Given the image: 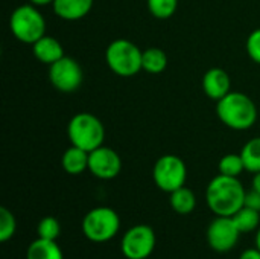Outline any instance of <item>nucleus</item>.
I'll return each mask as SVG.
<instances>
[{"label": "nucleus", "instance_id": "1", "mask_svg": "<svg viewBox=\"0 0 260 259\" xmlns=\"http://www.w3.org/2000/svg\"><path fill=\"white\" fill-rule=\"evenodd\" d=\"M247 191L238 177L218 174L206 189V202L216 217H233L245 205Z\"/></svg>", "mask_w": 260, "mask_h": 259}, {"label": "nucleus", "instance_id": "2", "mask_svg": "<svg viewBox=\"0 0 260 259\" xmlns=\"http://www.w3.org/2000/svg\"><path fill=\"white\" fill-rule=\"evenodd\" d=\"M219 121L235 131H245L254 127L259 111L256 102L242 92H230L216 102Z\"/></svg>", "mask_w": 260, "mask_h": 259}, {"label": "nucleus", "instance_id": "3", "mask_svg": "<svg viewBox=\"0 0 260 259\" xmlns=\"http://www.w3.org/2000/svg\"><path fill=\"white\" fill-rule=\"evenodd\" d=\"M67 137L70 140V145L90 153L104 145L105 127L96 114L79 111L73 114L67 124Z\"/></svg>", "mask_w": 260, "mask_h": 259}, {"label": "nucleus", "instance_id": "4", "mask_svg": "<svg viewBox=\"0 0 260 259\" xmlns=\"http://www.w3.org/2000/svg\"><path fill=\"white\" fill-rule=\"evenodd\" d=\"M143 50L126 38L113 40L105 49V63L108 69L122 78H131L142 69Z\"/></svg>", "mask_w": 260, "mask_h": 259}, {"label": "nucleus", "instance_id": "5", "mask_svg": "<svg viewBox=\"0 0 260 259\" xmlns=\"http://www.w3.org/2000/svg\"><path fill=\"white\" fill-rule=\"evenodd\" d=\"M9 29L20 43L32 46L46 35V20L38 6L24 3L12 11L9 17Z\"/></svg>", "mask_w": 260, "mask_h": 259}, {"label": "nucleus", "instance_id": "6", "mask_svg": "<svg viewBox=\"0 0 260 259\" xmlns=\"http://www.w3.org/2000/svg\"><path fill=\"white\" fill-rule=\"evenodd\" d=\"M120 229L117 212L107 206H99L87 212L82 220V232L91 243H107L113 240Z\"/></svg>", "mask_w": 260, "mask_h": 259}, {"label": "nucleus", "instance_id": "7", "mask_svg": "<svg viewBox=\"0 0 260 259\" xmlns=\"http://www.w3.org/2000/svg\"><path fill=\"white\" fill-rule=\"evenodd\" d=\"M187 166L180 156L165 154L158 157L152 168V180L163 192H174L186 185Z\"/></svg>", "mask_w": 260, "mask_h": 259}, {"label": "nucleus", "instance_id": "8", "mask_svg": "<svg viewBox=\"0 0 260 259\" xmlns=\"http://www.w3.org/2000/svg\"><path fill=\"white\" fill-rule=\"evenodd\" d=\"M49 81L58 92L72 93L82 85L84 70L75 58L64 55L49 66Z\"/></svg>", "mask_w": 260, "mask_h": 259}, {"label": "nucleus", "instance_id": "9", "mask_svg": "<svg viewBox=\"0 0 260 259\" xmlns=\"http://www.w3.org/2000/svg\"><path fill=\"white\" fill-rule=\"evenodd\" d=\"M155 243L154 229L148 224H137L125 232L120 249L126 259H146L154 252Z\"/></svg>", "mask_w": 260, "mask_h": 259}, {"label": "nucleus", "instance_id": "10", "mask_svg": "<svg viewBox=\"0 0 260 259\" xmlns=\"http://www.w3.org/2000/svg\"><path fill=\"white\" fill-rule=\"evenodd\" d=\"M241 231L233 217H216L207 227V243L212 250L227 253L238 244Z\"/></svg>", "mask_w": 260, "mask_h": 259}, {"label": "nucleus", "instance_id": "11", "mask_svg": "<svg viewBox=\"0 0 260 259\" xmlns=\"http://www.w3.org/2000/svg\"><path fill=\"white\" fill-rule=\"evenodd\" d=\"M88 171L96 179L113 180L122 171V159L116 150L101 145L88 153Z\"/></svg>", "mask_w": 260, "mask_h": 259}, {"label": "nucleus", "instance_id": "12", "mask_svg": "<svg viewBox=\"0 0 260 259\" xmlns=\"http://www.w3.org/2000/svg\"><path fill=\"white\" fill-rule=\"evenodd\" d=\"M201 87L206 96L218 102L232 92V78L224 69L212 67L203 75Z\"/></svg>", "mask_w": 260, "mask_h": 259}, {"label": "nucleus", "instance_id": "13", "mask_svg": "<svg viewBox=\"0 0 260 259\" xmlns=\"http://www.w3.org/2000/svg\"><path fill=\"white\" fill-rule=\"evenodd\" d=\"M53 12L66 21H76L88 15L93 8V0H53Z\"/></svg>", "mask_w": 260, "mask_h": 259}, {"label": "nucleus", "instance_id": "14", "mask_svg": "<svg viewBox=\"0 0 260 259\" xmlns=\"http://www.w3.org/2000/svg\"><path fill=\"white\" fill-rule=\"evenodd\" d=\"M32 53L40 63L50 66L64 56V47H62L61 41H58L55 37L46 34L37 43L32 44Z\"/></svg>", "mask_w": 260, "mask_h": 259}, {"label": "nucleus", "instance_id": "15", "mask_svg": "<svg viewBox=\"0 0 260 259\" xmlns=\"http://www.w3.org/2000/svg\"><path fill=\"white\" fill-rule=\"evenodd\" d=\"M62 169L70 176H79L85 169H88V151L70 145L61 157Z\"/></svg>", "mask_w": 260, "mask_h": 259}, {"label": "nucleus", "instance_id": "16", "mask_svg": "<svg viewBox=\"0 0 260 259\" xmlns=\"http://www.w3.org/2000/svg\"><path fill=\"white\" fill-rule=\"evenodd\" d=\"M26 259H64V255L56 241L38 238L27 247Z\"/></svg>", "mask_w": 260, "mask_h": 259}, {"label": "nucleus", "instance_id": "17", "mask_svg": "<svg viewBox=\"0 0 260 259\" xmlns=\"http://www.w3.org/2000/svg\"><path fill=\"white\" fill-rule=\"evenodd\" d=\"M168 53L160 47H148L142 55V69L151 75H158L168 67Z\"/></svg>", "mask_w": 260, "mask_h": 259}, {"label": "nucleus", "instance_id": "18", "mask_svg": "<svg viewBox=\"0 0 260 259\" xmlns=\"http://www.w3.org/2000/svg\"><path fill=\"white\" fill-rule=\"evenodd\" d=\"M169 195H171L169 197L171 208L180 215H189L197 208V197L193 191L187 186H181L177 191L171 192Z\"/></svg>", "mask_w": 260, "mask_h": 259}, {"label": "nucleus", "instance_id": "19", "mask_svg": "<svg viewBox=\"0 0 260 259\" xmlns=\"http://www.w3.org/2000/svg\"><path fill=\"white\" fill-rule=\"evenodd\" d=\"M241 157L245 165V171L256 174L260 172V136L250 139L241 150Z\"/></svg>", "mask_w": 260, "mask_h": 259}, {"label": "nucleus", "instance_id": "20", "mask_svg": "<svg viewBox=\"0 0 260 259\" xmlns=\"http://www.w3.org/2000/svg\"><path fill=\"white\" fill-rule=\"evenodd\" d=\"M233 220H235L238 229L241 231V234H250L260 227V212L251 209V208H247V206L241 208L233 215Z\"/></svg>", "mask_w": 260, "mask_h": 259}, {"label": "nucleus", "instance_id": "21", "mask_svg": "<svg viewBox=\"0 0 260 259\" xmlns=\"http://www.w3.org/2000/svg\"><path fill=\"white\" fill-rule=\"evenodd\" d=\"M218 169H219V174H222V176L239 177L245 171V165H244L241 154L230 153V154H225L221 157V160L218 163Z\"/></svg>", "mask_w": 260, "mask_h": 259}, {"label": "nucleus", "instance_id": "22", "mask_svg": "<svg viewBox=\"0 0 260 259\" xmlns=\"http://www.w3.org/2000/svg\"><path fill=\"white\" fill-rule=\"evenodd\" d=\"M146 6L152 17L158 20H168L175 14L178 0H146Z\"/></svg>", "mask_w": 260, "mask_h": 259}, {"label": "nucleus", "instance_id": "23", "mask_svg": "<svg viewBox=\"0 0 260 259\" xmlns=\"http://www.w3.org/2000/svg\"><path fill=\"white\" fill-rule=\"evenodd\" d=\"M38 238L49 240V241H56L59 234H61V226L59 221L53 217H44L37 227Z\"/></svg>", "mask_w": 260, "mask_h": 259}, {"label": "nucleus", "instance_id": "24", "mask_svg": "<svg viewBox=\"0 0 260 259\" xmlns=\"http://www.w3.org/2000/svg\"><path fill=\"white\" fill-rule=\"evenodd\" d=\"M17 231V221L12 212L6 208H0V241H9Z\"/></svg>", "mask_w": 260, "mask_h": 259}, {"label": "nucleus", "instance_id": "25", "mask_svg": "<svg viewBox=\"0 0 260 259\" xmlns=\"http://www.w3.org/2000/svg\"><path fill=\"white\" fill-rule=\"evenodd\" d=\"M245 47H247V53L250 60L256 64H260V27L254 29L248 35Z\"/></svg>", "mask_w": 260, "mask_h": 259}, {"label": "nucleus", "instance_id": "26", "mask_svg": "<svg viewBox=\"0 0 260 259\" xmlns=\"http://www.w3.org/2000/svg\"><path fill=\"white\" fill-rule=\"evenodd\" d=\"M244 206L260 212V192L254 191V189H250L245 195V205Z\"/></svg>", "mask_w": 260, "mask_h": 259}, {"label": "nucleus", "instance_id": "27", "mask_svg": "<svg viewBox=\"0 0 260 259\" xmlns=\"http://www.w3.org/2000/svg\"><path fill=\"white\" fill-rule=\"evenodd\" d=\"M239 259H260V250L256 249H247L241 253Z\"/></svg>", "mask_w": 260, "mask_h": 259}, {"label": "nucleus", "instance_id": "28", "mask_svg": "<svg viewBox=\"0 0 260 259\" xmlns=\"http://www.w3.org/2000/svg\"><path fill=\"white\" fill-rule=\"evenodd\" d=\"M251 189L260 192V172H256L253 176V180H251Z\"/></svg>", "mask_w": 260, "mask_h": 259}, {"label": "nucleus", "instance_id": "29", "mask_svg": "<svg viewBox=\"0 0 260 259\" xmlns=\"http://www.w3.org/2000/svg\"><path fill=\"white\" fill-rule=\"evenodd\" d=\"M29 3H32V5H35V6H38V8H41V6L52 5L53 0H29Z\"/></svg>", "mask_w": 260, "mask_h": 259}, {"label": "nucleus", "instance_id": "30", "mask_svg": "<svg viewBox=\"0 0 260 259\" xmlns=\"http://www.w3.org/2000/svg\"><path fill=\"white\" fill-rule=\"evenodd\" d=\"M256 247L260 250V227L257 229V234H256Z\"/></svg>", "mask_w": 260, "mask_h": 259}]
</instances>
